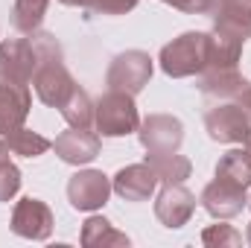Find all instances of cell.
I'll return each mask as SVG.
<instances>
[{
  "instance_id": "cell-1",
  "label": "cell",
  "mask_w": 251,
  "mask_h": 248,
  "mask_svg": "<svg viewBox=\"0 0 251 248\" xmlns=\"http://www.w3.org/2000/svg\"><path fill=\"white\" fill-rule=\"evenodd\" d=\"M32 47L38 53V67L32 73V88L38 94V99L50 108H62L64 99L73 94L76 82L64 64L62 44L56 41V35L50 32H32Z\"/></svg>"
},
{
  "instance_id": "cell-2",
  "label": "cell",
  "mask_w": 251,
  "mask_h": 248,
  "mask_svg": "<svg viewBox=\"0 0 251 248\" xmlns=\"http://www.w3.org/2000/svg\"><path fill=\"white\" fill-rule=\"evenodd\" d=\"M161 70L173 79L199 76L210 62V35L207 32H181L161 50Z\"/></svg>"
},
{
  "instance_id": "cell-3",
  "label": "cell",
  "mask_w": 251,
  "mask_h": 248,
  "mask_svg": "<svg viewBox=\"0 0 251 248\" xmlns=\"http://www.w3.org/2000/svg\"><path fill=\"white\" fill-rule=\"evenodd\" d=\"M94 125L102 137H126L140 128L134 97L123 91H108L94 102Z\"/></svg>"
},
{
  "instance_id": "cell-4",
  "label": "cell",
  "mask_w": 251,
  "mask_h": 248,
  "mask_svg": "<svg viewBox=\"0 0 251 248\" xmlns=\"http://www.w3.org/2000/svg\"><path fill=\"white\" fill-rule=\"evenodd\" d=\"M149 79H152V59L143 50H126V53H120L111 62L108 73H105L108 91H123L128 97H137L149 85Z\"/></svg>"
},
{
  "instance_id": "cell-5",
  "label": "cell",
  "mask_w": 251,
  "mask_h": 248,
  "mask_svg": "<svg viewBox=\"0 0 251 248\" xmlns=\"http://www.w3.org/2000/svg\"><path fill=\"white\" fill-rule=\"evenodd\" d=\"M204 128L216 143H246L251 137V120L237 102H219L204 114Z\"/></svg>"
},
{
  "instance_id": "cell-6",
  "label": "cell",
  "mask_w": 251,
  "mask_h": 248,
  "mask_svg": "<svg viewBox=\"0 0 251 248\" xmlns=\"http://www.w3.org/2000/svg\"><path fill=\"white\" fill-rule=\"evenodd\" d=\"M53 210L41 201V198H21L12 210V231L24 240H32V243H44L50 240L53 234Z\"/></svg>"
},
{
  "instance_id": "cell-7",
  "label": "cell",
  "mask_w": 251,
  "mask_h": 248,
  "mask_svg": "<svg viewBox=\"0 0 251 248\" xmlns=\"http://www.w3.org/2000/svg\"><path fill=\"white\" fill-rule=\"evenodd\" d=\"M38 67V53L29 38H6L0 41V79L29 85Z\"/></svg>"
},
{
  "instance_id": "cell-8",
  "label": "cell",
  "mask_w": 251,
  "mask_h": 248,
  "mask_svg": "<svg viewBox=\"0 0 251 248\" xmlns=\"http://www.w3.org/2000/svg\"><path fill=\"white\" fill-rule=\"evenodd\" d=\"M111 196V178L100 170H79L67 181V201L76 210H100Z\"/></svg>"
},
{
  "instance_id": "cell-9",
  "label": "cell",
  "mask_w": 251,
  "mask_h": 248,
  "mask_svg": "<svg viewBox=\"0 0 251 248\" xmlns=\"http://www.w3.org/2000/svg\"><path fill=\"white\" fill-rule=\"evenodd\" d=\"M137 137L146 152H178L184 143V125L173 114H149L137 128Z\"/></svg>"
},
{
  "instance_id": "cell-10",
  "label": "cell",
  "mask_w": 251,
  "mask_h": 248,
  "mask_svg": "<svg viewBox=\"0 0 251 248\" xmlns=\"http://www.w3.org/2000/svg\"><path fill=\"white\" fill-rule=\"evenodd\" d=\"M196 213V196L184 184H164L155 198V216L164 228H184Z\"/></svg>"
},
{
  "instance_id": "cell-11",
  "label": "cell",
  "mask_w": 251,
  "mask_h": 248,
  "mask_svg": "<svg viewBox=\"0 0 251 248\" xmlns=\"http://www.w3.org/2000/svg\"><path fill=\"white\" fill-rule=\"evenodd\" d=\"M249 204L246 187L225 181V178H213L201 193V207L213 216V219H231L237 213H243V207Z\"/></svg>"
},
{
  "instance_id": "cell-12",
  "label": "cell",
  "mask_w": 251,
  "mask_h": 248,
  "mask_svg": "<svg viewBox=\"0 0 251 248\" xmlns=\"http://www.w3.org/2000/svg\"><path fill=\"white\" fill-rule=\"evenodd\" d=\"M53 149H56V155L62 158L64 164L82 167V164H91V161L100 155L102 140H100V134H94L91 128H73V125H70L67 131H62V134L56 137Z\"/></svg>"
},
{
  "instance_id": "cell-13",
  "label": "cell",
  "mask_w": 251,
  "mask_h": 248,
  "mask_svg": "<svg viewBox=\"0 0 251 248\" xmlns=\"http://www.w3.org/2000/svg\"><path fill=\"white\" fill-rule=\"evenodd\" d=\"M213 32H222L246 44V38H251V0H216Z\"/></svg>"
},
{
  "instance_id": "cell-14",
  "label": "cell",
  "mask_w": 251,
  "mask_h": 248,
  "mask_svg": "<svg viewBox=\"0 0 251 248\" xmlns=\"http://www.w3.org/2000/svg\"><path fill=\"white\" fill-rule=\"evenodd\" d=\"M29 108H32L29 88L18 85V82H3L0 79V134L3 137L26 123Z\"/></svg>"
},
{
  "instance_id": "cell-15",
  "label": "cell",
  "mask_w": 251,
  "mask_h": 248,
  "mask_svg": "<svg viewBox=\"0 0 251 248\" xmlns=\"http://www.w3.org/2000/svg\"><path fill=\"white\" fill-rule=\"evenodd\" d=\"M251 82L237 67H204L199 73V91L207 99H237Z\"/></svg>"
},
{
  "instance_id": "cell-16",
  "label": "cell",
  "mask_w": 251,
  "mask_h": 248,
  "mask_svg": "<svg viewBox=\"0 0 251 248\" xmlns=\"http://www.w3.org/2000/svg\"><path fill=\"white\" fill-rule=\"evenodd\" d=\"M158 187V175L149 164H131L123 167L114 178H111V190L123 198V201H146Z\"/></svg>"
},
{
  "instance_id": "cell-17",
  "label": "cell",
  "mask_w": 251,
  "mask_h": 248,
  "mask_svg": "<svg viewBox=\"0 0 251 248\" xmlns=\"http://www.w3.org/2000/svg\"><path fill=\"white\" fill-rule=\"evenodd\" d=\"M146 164L164 184H184L193 173V164L178 152H146Z\"/></svg>"
},
{
  "instance_id": "cell-18",
  "label": "cell",
  "mask_w": 251,
  "mask_h": 248,
  "mask_svg": "<svg viewBox=\"0 0 251 248\" xmlns=\"http://www.w3.org/2000/svg\"><path fill=\"white\" fill-rule=\"evenodd\" d=\"M131 240L126 237L123 231H117L108 219L102 216H91L85 225H82V246L88 248H105V246H128Z\"/></svg>"
},
{
  "instance_id": "cell-19",
  "label": "cell",
  "mask_w": 251,
  "mask_h": 248,
  "mask_svg": "<svg viewBox=\"0 0 251 248\" xmlns=\"http://www.w3.org/2000/svg\"><path fill=\"white\" fill-rule=\"evenodd\" d=\"M216 178H225V181H234V184L251 187V158L249 152H246V146L243 149H231V152H225L222 158H219V164H216Z\"/></svg>"
},
{
  "instance_id": "cell-20",
  "label": "cell",
  "mask_w": 251,
  "mask_h": 248,
  "mask_svg": "<svg viewBox=\"0 0 251 248\" xmlns=\"http://www.w3.org/2000/svg\"><path fill=\"white\" fill-rule=\"evenodd\" d=\"M50 0H15L12 6V26L24 35H32L41 29Z\"/></svg>"
},
{
  "instance_id": "cell-21",
  "label": "cell",
  "mask_w": 251,
  "mask_h": 248,
  "mask_svg": "<svg viewBox=\"0 0 251 248\" xmlns=\"http://www.w3.org/2000/svg\"><path fill=\"white\" fill-rule=\"evenodd\" d=\"M59 111H62V117L67 120V125H73V128H91L94 125V99L79 85L73 88V94L64 99V105Z\"/></svg>"
},
{
  "instance_id": "cell-22",
  "label": "cell",
  "mask_w": 251,
  "mask_h": 248,
  "mask_svg": "<svg viewBox=\"0 0 251 248\" xmlns=\"http://www.w3.org/2000/svg\"><path fill=\"white\" fill-rule=\"evenodd\" d=\"M6 143H9V149L15 152V155H21V158H38V155H44L53 143L44 137V134H38V131H32V128H15V131H9L6 134Z\"/></svg>"
},
{
  "instance_id": "cell-23",
  "label": "cell",
  "mask_w": 251,
  "mask_h": 248,
  "mask_svg": "<svg viewBox=\"0 0 251 248\" xmlns=\"http://www.w3.org/2000/svg\"><path fill=\"white\" fill-rule=\"evenodd\" d=\"M201 243L213 248H225V246H243V234L234 225H210L201 231Z\"/></svg>"
},
{
  "instance_id": "cell-24",
  "label": "cell",
  "mask_w": 251,
  "mask_h": 248,
  "mask_svg": "<svg viewBox=\"0 0 251 248\" xmlns=\"http://www.w3.org/2000/svg\"><path fill=\"white\" fill-rule=\"evenodd\" d=\"M18 190H21V170L6 158V161H0V201L15 198Z\"/></svg>"
},
{
  "instance_id": "cell-25",
  "label": "cell",
  "mask_w": 251,
  "mask_h": 248,
  "mask_svg": "<svg viewBox=\"0 0 251 248\" xmlns=\"http://www.w3.org/2000/svg\"><path fill=\"white\" fill-rule=\"evenodd\" d=\"M140 0H85V9L97 15H126L137 6Z\"/></svg>"
},
{
  "instance_id": "cell-26",
  "label": "cell",
  "mask_w": 251,
  "mask_h": 248,
  "mask_svg": "<svg viewBox=\"0 0 251 248\" xmlns=\"http://www.w3.org/2000/svg\"><path fill=\"white\" fill-rule=\"evenodd\" d=\"M164 3H170V6H176L187 15H207V12H213L216 0H164Z\"/></svg>"
},
{
  "instance_id": "cell-27",
  "label": "cell",
  "mask_w": 251,
  "mask_h": 248,
  "mask_svg": "<svg viewBox=\"0 0 251 248\" xmlns=\"http://www.w3.org/2000/svg\"><path fill=\"white\" fill-rule=\"evenodd\" d=\"M234 102H237V105H240V108L249 114V120H251V85L243 91V94H240V97H237V99H234Z\"/></svg>"
},
{
  "instance_id": "cell-28",
  "label": "cell",
  "mask_w": 251,
  "mask_h": 248,
  "mask_svg": "<svg viewBox=\"0 0 251 248\" xmlns=\"http://www.w3.org/2000/svg\"><path fill=\"white\" fill-rule=\"evenodd\" d=\"M9 152H12V149H9V143L0 137V161H6V158H9Z\"/></svg>"
},
{
  "instance_id": "cell-29",
  "label": "cell",
  "mask_w": 251,
  "mask_h": 248,
  "mask_svg": "<svg viewBox=\"0 0 251 248\" xmlns=\"http://www.w3.org/2000/svg\"><path fill=\"white\" fill-rule=\"evenodd\" d=\"M59 3H64V6H82L85 9V0H59Z\"/></svg>"
},
{
  "instance_id": "cell-30",
  "label": "cell",
  "mask_w": 251,
  "mask_h": 248,
  "mask_svg": "<svg viewBox=\"0 0 251 248\" xmlns=\"http://www.w3.org/2000/svg\"><path fill=\"white\" fill-rule=\"evenodd\" d=\"M243 146H246V152H249V158H251V137L246 140V143H243Z\"/></svg>"
},
{
  "instance_id": "cell-31",
  "label": "cell",
  "mask_w": 251,
  "mask_h": 248,
  "mask_svg": "<svg viewBox=\"0 0 251 248\" xmlns=\"http://www.w3.org/2000/svg\"><path fill=\"white\" fill-rule=\"evenodd\" d=\"M246 240H249V243H251V225H249V237H246Z\"/></svg>"
},
{
  "instance_id": "cell-32",
  "label": "cell",
  "mask_w": 251,
  "mask_h": 248,
  "mask_svg": "<svg viewBox=\"0 0 251 248\" xmlns=\"http://www.w3.org/2000/svg\"><path fill=\"white\" fill-rule=\"evenodd\" d=\"M249 207H251V198H249Z\"/></svg>"
}]
</instances>
